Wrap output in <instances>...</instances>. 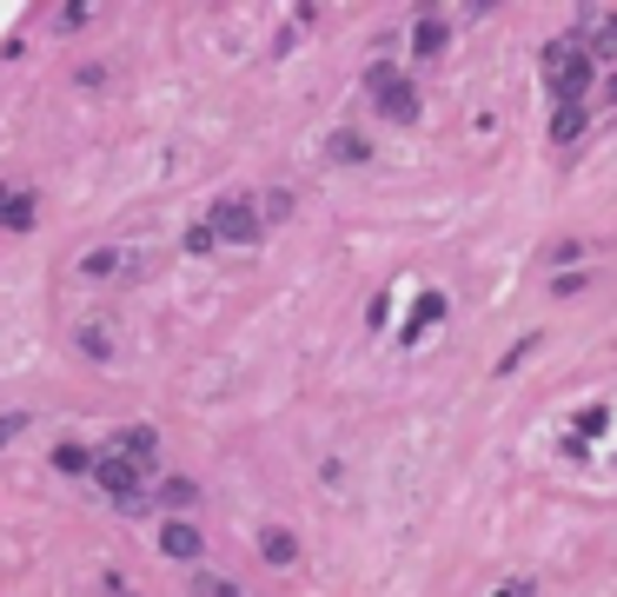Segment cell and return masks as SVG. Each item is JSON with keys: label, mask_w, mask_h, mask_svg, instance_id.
<instances>
[{"label": "cell", "mask_w": 617, "mask_h": 597, "mask_svg": "<svg viewBox=\"0 0 617 597\" xmlns=\"http://www.w3.org/2000/svg\"><path fill=\"white\" fill-rule=\"evenodd\" d=\"M385 319H392V292H379V299H372V306H366V326H372V332H379V326H385Z\"/></svg>", "instance_id": "cell-23"}, {"label": "cell", "mask_w": 617, "mask_h": 597, "mask_svg": "<svg viewBox=\"0 0 617 597\" xmlns=\"http://www.w3.org/2000/svg\"><path fill=\"white\" fill-rule=\"evenodd\" d=\"M598 27H605V33H617V7H605V20H598Z\"/></svg>", "instance_id": "cell-26"}, {"label": "cell", "mask_w": 617, "mask_h": 597, "mask_svg": "<svg viewBox=\"0 0 617 597\" xmlns=\"http://www.w3.org/2000/svg\"><path fill=\"white\" fill-rule=\"evenodd\" d=\"M598 100H611V106H617V73L605 80V86H598Z\"/></svg>", "instance_id": "cell-25"}, {"label": "cell", "mask_w": 617, "mask_h": 597, "mask_svg": "<svg viewBox=\"0 0 617 597\" xmlns=\"http://www.w3.org/2000/svg\"><path fill=\"white\" fill-rule=\"evenodd\" d=\"M113 597H133V591H113Z\"/></svg>", "instance_id": "cell-28"}, {"label": "cell", "mask_w": 617, "mask_h": 597, "mask_svg": "<svg viewBox=\"0 0 617 597\" xmlns=\"http://www.w3.org/2000/svg\"><path fill=\"white\" fill-rule=\"evenodd\" d=\"M366 86H372L379 120H392V126H412V120H419V86H412L399 66H385V60H379V66L366 73Z\"/></svg>", "instance_id": "cell-4"}, {"label": "cell", "mask_w": 617, "mask_h": 597, "mask_svg": "<svg viewBox=\"0 0 617 597\" xmlns=\"http://www.w3.org/2000/svg\"><path fill=\"white\" fill-rule=\"evenodd\" d=\"M445 47H452V27H445V13L425 7V13L412 20V53H419V60H439Z\"/></svg>", "instance_id": "cell-8"}, {"label": "cell", "mask_w": 617, "mask_h": 597, "mask_svg": "<svg viewBox=\"0 0 617 597\" xmlns=\"http://www.w3.org/2000/svg\"><path fill=\"white\" fill-rule=\"evenodd\" d=\"M592 279H598L592 266H572V272H552V292H558V299H572V292H585Z\"/></svg>", "instance_id": "cell-19"}, {"label": "cell", "mask_w": 617, "mask_h": 597, "mask_svg": "<svg viewBox=\"0 0 617 597\" xmlns=\"http://www.w3.org/2000/svg\"><path fill=\"white\" fill-rule=\"evenodd\" d=\"M259 558H266V565H299V538H292L286 525H266V532H259Z\"/></svg>", "instance_id": "cell-14"}, {"label": "cell", "mask_w": 617, "mask_h": 597, "mask_svg": "<svg viewBox=\"0 0 617 597\" xmlns=\"http://www.w3.org/2000/svg\"><path fill=\"white\" fill-rule=\"evenodd\" d=\"M213 597H246V591H239V585H219V591H213Z\"/></svg>", "instance_id": "cell-27"}, {"label": "cell", "mask_w": 617, "mask_h": 597, "mask_svg": "<svg viewBox=\"0 0 617 597\" xmlns=\"http://www.w3.org/2000/svg\"><path fill=\"white\" fill-rule=\"evenodd\" d=\"M73 352H80V359H93V366H113V352H120V346H113V332H106V326H73Z\"/></svg>", "instance_id": "cell-13"}, {"label": "cell", "mask_w": 617, "mask_h": 597, "mask_svg": "<svg viewBox=\"0 0 617 597\" xmlns=\"http://www.w3.org/2000/svg\"><path fill=\"white\" fill-rule=\"evenodd\" d=\"M153 505H160V512H166V518H186V512H193V505H199V485H193V478H179V472H173V478H160V492H153Z\"/></svg>", "instance_id": "cell-12"}, {"label": "cell", "mask_w": 617, "mask_h": 597, "mask_svg": "<svg viewBox=\"0 0 617 597\" xmlns=\"http://www.w3.org/2000/svg\"><path fill=\"white\" fill-rule=\"evenodd\" d=\"M326 159H332V166H366V159H372V140H366L359 126H339V133L326 140Z\"/></svg>", "instance_id": "cell-11"}, {"label": "cell", "mask_w": 617, "mask_h": 597, "mask_svg": "<svg viewBox=\"0 0 617 597\" xmlns=\"http://www.w3.org/2000/svg\"><path fill=\"white\" fill-rule=\"evenodd\" d=\"M86 20H93V7H86V0H66V7H60V27H86Z\"/></svg>", "instance_id": "cell-22"}, {"label": "cell", "mask_w": 617, "mask_h": 597, "mask_svg": "<svg viewBox=\"0 0 617 597\" xmlns=\"http://www.w3.org/2000/svg\"><path fill=\"white\" fill-rule=\"evenodd\" d=\"M545 86H552V106H578L592 86H605V66L592 60V47L578 40V33H558V40H545Z\"/></svg>", "instance_id": "cell-1"}, {"label": "cell", "mask_w": 617, "mask_h": 597, "mask_svg": "<svg viewBox=\"0 0 617 597\" xmlns=\"http://www.w3.org/2000/svg\"><path fill=\"white\" fill-rule=\"evenodd\" d=\"M179 246H186V253H193V259H199V253H213V246H219V233H213V226H206V219H193V226H186V239H179Z\"/></svg>", "instance_id": "cell-20"}, {"label": "cell", "mask_w": 617, "mask_h": 597, "mask_svg": "<svg viewBox=\"0 0 617 597\" xmlns=\"http://www.w3.org/2000/svg\"><path fill=\"white\" fill-rule=\"evenodd\" d=\"M33 219H40L33 186H0V233H33Z\"/></svg>", "instance_id": "cell-7"}, {"label": "cell", "mask_w": 617, "mask_h": 597, "mask_svg": "<svg viewBox=\"0 0 617 597\" xmlns=\"http://www.w3.org/2000/svg\"><path fill=\"white\" fill-rule=\"evenodd\" d=\"M532 352H538V332H525V339H518V346H512V352H505V359H498V372H505V379H512V372H518V366H525V359H532Z\"/></svg>", "instance_id": "cell-21"}, {"label": "cell", "mask_w": 617, "mask_h": 597, "mask_svg": "<svg viewBox=\"0 0 617 597\" xmlns=\"http://www.w3.org/2000/svg\"><path fill=\"white\" fill-rule=\"evenodd\" d=\"M93 485L106 492V505H113L120 518H146V512H153V492H146V465H133V459H120V452H106V459L93 465Z\"/></svg>", "instance_id": "cell-2"}, {"label": "cell", "mask_w": 617, "mask_h": 597, "mask_svg": "<svg viewBox=\"0 0 617 597\" xmlns=\"http://www.w3.org/2000/svg\"><path fill=\"white\" fill-rule=\"evenodd\" d=\"M100 459L86 452V445H53V472H66V478H80V472H93Z\"/></svg>", "instance_id": "cell-17"}, {"label": "cell", "mask_w": 617, "mask_h": 597, "mask_svg": "<svg viewBox=\"0 0 617 597\" xmlns=\"http://www.w3.org/2000/svg\"><path fill=\"white\" fill-rule=\"evenodd\" d=\"M292 206H299V199H292L286 186H272V193H259V213H266V226H286V219H292Z\"/></svg>", "instance_id": "cell-18"}, {"label": "cell", "mask_w": 617, "mask_h": 597, "mask_svg": "<svg viewBox=\"0 0 617 597\" xmlns=\"http://www.w3.org/2000/svg\"><path fill=\"white\" fill-rule=\"evenodd\" d=\"M598 113H592V100H578V106H552V120H545V133H552V146H572V140H585V126H592Z\"/></svg>", "instance_id": "cell-9"}, {"label": "cell", "mask_w": 617, "mask_h": 597, "mask_svg": "<svg viewBox=\"0 0 617 597\" xmlns=\"http://www.w3.org/2000/svg\"><path fill=\"white\" fill-rule=\"evenodd\" d=\"M598 432H611V405L605 399L578 405V419H572V439H598Z\"/></svg>", "instance_id": "cell-16"}, {"label": "cell", "mask_w": 617, "mask_h": 597, "mask_svg": "<svg viewBox=\"0 0 617 597\" xmlns=\"http://www.w3.org/2000/svg\"><path fill=\"white\" fill-rule=\"evenodd\" d=\"M206 226L219 233V246H259V239H266V213H259L253 193H226V199H213Z\"/></svg>", "instance_id": "cell-3"}, {"label": "cell", "mask_w": 617, "mask_h": 597, "mask_svg": "<svg viewBox=\"0 0 617 597\" xmlns=\"http://www.w3.org/2000/svg\"><path fill=\"white\" fill-rule=\"evenodd\" d=\"M199 552H206L199 525H186V518H166V525H160V558H173V565H199Z\"/></svg>", "instance_id": "cell-6"}, {"label": "cell", "mask_w": 617, "mask_h": 597, "mask_svg": "<svg viewBox=\"0 0 617 597\" xmlns=\"http://www.w3.org/2000/svg\"><path fill=\"white\" fill-rule=\"evenodd\" d=\"M146 272V259L133 253V246H93L80 266H73V279H140Z\"/></svg>", "instance_id": "cell-5"}, {"label": "cell", "mask_w": 617, "mask_h": 597, "mask_svg": "<svg viewBox=\"0 0 617 597\" xmlns=\"http://www.w3.org/2000/svg\"><path fill=\"white\" fill-rule=\"evenodd\" d=\"M432 319H445V292H425V299H419V312H412V319H405V332H399V339H405V346H419V339H425V326H432Z\"/></svg>", "instance_id": "cell-15"}, {"label": "cell", "mask_w": 617, "mask_h": 597, "mask_svg": "<svg viewBox=\"0 0 617 597\" xmlns=\"http://www.w3.org/2000/svg\"><path fill=\"white\" fill-rule=\"evenodd\" d=\"M492 597H538V578H505Z\"/></svg>", "instance_id": "cell-24"}, {"label": "cell", "mask_w": 617, "mask_h": 597, "mask_svg": "<svg viewBox=\"0 0 617 597\" xmlns=\"http://www.w3.org/2000/svg\"><path fill=\"white\" fill-rule=\"evenodd\" d=\"M113 452L133 459V465H153V459H160V432H153V425H120V432H113Z\"/></svg>", "instance_id": "cell-10"}]
</instances>
